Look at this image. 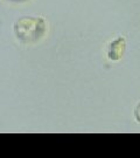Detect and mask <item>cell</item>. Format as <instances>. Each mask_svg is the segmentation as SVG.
<instances>
[{
	"instance_id": "1",
	"label": "cell",
	"mask_w": 140,
	"mask_h": 158,
	"mask_svg": "<svg viewBox=\"0 0 140 158\" xmlns=\"http://www.w3.org/2000/svg\"><path fill=\"white\" fill-rule=\"evenodd\" d=\"M14 32L20 41L32 44L45 36L47 32V25L42 18L25 17L17 21L14 26Z\"/></svg>"
},
{
	"instance_id": "4",
	"label": "cell",
	"mask_w": 140,
	"mask_h": 158,
	"mask_svg": "<svg viewBox=\"0 0 140 158\" xmlns=\"http://www.w3.org/2000/svg\"><path fill=\"white\" fill-rule=\"evenodd\" d=\"M13 1H15V2H21V1H25V0H13Z\"/></svg>"
},
{
	"instance_id": "3",
	"label": "cell",
	"mask_w": 140,
	"mask_h": 158,
	"mask_svg": "<svg viewBox=\"0 0 140 158\" xmlns=\"http://www.w3.org/2000/svg\"><path fill=\"white\" fill-rule=\"evenodd\" d=\"M134 118L138 123H140V103H138V106L134 109Z\"/></svg>"
},
{
	"instance_id": "2",
	"label": "cell",
	"mask_w": 140,
	"mask_h": 158,
	"mask_svg": "<svg viewBox=\"0 0 140 158\" xmlns=\"http://www.w3.org/2000/svg\"><path fill=\"white\" fill-rule=\"evenodd\" d=\"M125 48H126L125 39L124 38H117L110 44L109 51H107V56L112 61H118L123 57L124 53H125Z\"/></svg>"
}]
</instances>
